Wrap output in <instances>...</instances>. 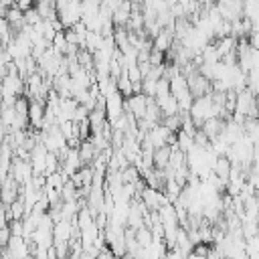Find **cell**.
Segmentation results:
<instances>
[{
    "instance_id": "cell-1",
    "label": "cell",
    "mask_w": 259,
    "mask_h": 259,
    "mask_svg": "<svg viewBox=\"0 0 259 259\" xmlns=\"http://www.w3.org/2000/svg\"><path fill=\"white\" fill-rule=\"evenodd\" d=\"M186 83H188V91L192 93V97H202V95H208L212 91V83L200 75L198 71H192L190 75H186Z\"/></svg>"
},
{
    "instance_id": "cell-2",
    "label": "cell",
    "mask_w": 259,
    "mask_h": 259,
    "mask_svg": "<svg viewBox=\"0 0 259 259\" xmlns=\"http://www.w3.org/2000/svg\"><path fill=\"white\" fill-rule=\"evenodd\" d=\"M10 255V259H30V247H28V241L20 235H10V241L6 243L4 247Z\"/></svg>"
},
{
    "instance_id": "cell-3",
    "label": "cell",
    "mask_w": 259,
    "mask_h": 259,
    "mask_svg": "<svg viewBox=\"0 0 259 259\" xmlns=\"http://www.w3.org/2000/svg\"><path fill=\"white\" fill-rule=\"evenodd\" d=\"M146 105H148V97L144 93H134L123 99V111L132 113L136 119H142L146 115Z\"/></svg>"
},
{
    "instance_id": "cell-4",
    "label": "cell",
    "mask_w": 259,
    "mask_h": 259,
    "mask_svg": "<svg viewBox=\"0 0 259 259\" xmlns=\"http://www.w3.org/2000/svg\"><path fill=\"white\" fill-rule=\"evenodd\" d=\"M140 200L144 202V206H146L148 210H158L160 206H164L166 202H170L162 190H156V188H150V186H146V188L142 190Z\"/></svg>"
},
{
    "instance_id": "cell-5",
    "label": "cell",
    "mask_w": 259,
    "mask_h": 259,
    "mask_svg": "<svg viewBox=\"0 0 259 259\" xmlns=\"http://www.w3.org/2000/svg\"><path fill=\"white\" fill-rule=\"evenodd\" d=\"M28 130H40L45 119V105L42 99H28Z\"/></svg>"
},
{
    "instance_id": "cell-6",
    "label": "cell",
    "mask_w": 259,
    "mask_h": 259,
    "mask_svg": "<svg viewBox=\"0 0 259 259\" xmlns=\"http://www.w3.org/2000/svg\"><path fill=\"white\" fill-rule=\"evenodd\" d=\"M18 196H20V184L8 174V176L2 180V184H0V202H2V204H10V202H14Z\"/></svg>"
},
{
    "instance_id": "cell-7",
    "label": "cell",
    "mask_w": 259,
    "mask_h": 259,
    "mask_svg": "<svg viewBox=\"0 0 259 259\" xmlns=\"http://www.w3.org/2000/svg\"><path fill=\"white\" fill-rule=\"evenodd\" d=\"M123 95L119 91H113L109 95H105V115H107V121L119 117L123 113Z\"/></svg>"
},
{
    "instance_id": "cell-8",
    "label": "cell",
    "mask_w": 259,
    "mask_h": 259,
    "mask_svg": "<svg viewBox=\"0 0 259 259\" xmlns=\"http://www.w3.org/2000/svg\"><path fill=\"white\" fill-rule=\"evenodd\" d=\"M174 45V30L172 28H162L154 38H152V49L166 53Z\"/></svg>"
},
{
    "instance_id": "cell-9",
    "label": "cell",
    "mask_w": 259,
    "mask_h": 259,
    "mask_svg": "<svg viewBox=\"0 0 259 259\" xmlns=\"http://www.w3.org/2000/svg\"><path fill=\"white\" fill-rule=\"evenodd\" d=\"M225 123H227V119H223V117H208V119L202 121V125H200L198 130H200L208 140H212V138H217V136L223 132Z\"/></svg>"
},
{
    "instance_id": "cell-10",
    "label": "cell",
    "mask_w": 259,
    "mask_h": 259,
    "mask_svg": "<svg viewBox=\"0 0 259 259\" xmlns=\"http://www.w3.org/2000/svg\"><path fill=\"white\" fill-rule=\"evenodd\" d=\"M229 172H231V160L227 156H217V160L212 164V174L229 184Z\"/></svg>"
},
{
    "instance_id": "cell-11",
    "label": "cell",
    "mask_w": 259,
    "mask_h": 259,
    "mask_svg": "<svg viewBox=\"0 0 259 259\" xmlns=\"http://www.w3.org/2000/svg\"><path fill=\"white\" fill-rule=\"evenodd\" d=\"M26 212H28V210H26V206H24L22 196H18L14 202L6 204V217H8V223H10V221H22Z\"/></svg>"
},
{
    "instance_id": "cell-12",
    "label": "cell",
    "mask_w": 259,
    "mask_h": 259,
    "mask_svg": "<svg viewBox=\"0 0 259 259\" xmlns=\"http://www.w3.org/2000/svg\"><path fill=\"white\" fill-rule=\"evenodd\" d=\"M156 103H158V107H160V111H162V117H164V115H174V113H178V101H176V97H174L172 93H168V95H164V97H158Z\"/></svg>"
},
{
    "instance_id": "cell-13",
    "label": "cell",
    "mask_w": 259,
    "mask_h": 259,
    "mask_svg": "<svg viewBox=\"0 0 259 259\" xmlns=\"http://www.w3.org/2000/svg\"><path fill=\"white\" fill-rule=\"evenodd\" d=\"M77 150H79V158H81L83 166H85V164H91V162L95 160V156L99 154V150L91 144V140H89V138H87V140H83V142L79 144V148H77Z\"/></svg>"
},
{
    "instance_id": "cell-14",
    "label": "cell",
    "mask_w": 259,
    "mask_h": 259,
    "mask_svg": "<svg viewBox=\"0 0 259 259\" xmlns=\"http://www.w3.org/2000/svg\"><path fill=\"white\" fill-rule=\"evenodd\" d=\"M170 154H172V146H160V148H156L154 150V168H158V170H164L166 166H168V162H170Z\"/></svg>"
},
{
    "instance_id": "cell-15",
    "label": "cell",
    "mask_w": 259,
    "mask_h": 259,
    "mask_svg": "<svg viewBox=\"0 0 259 259\" xmlns=\"http://www.w3.org/2000/svg\"><path fill=\"white\" fill-rule=\"evenodd\" d=\"M117 91H119L123 97H130V95H134V83L127 79L125 71H121V75L117 77Z\"/></svg>"
},
{
    "instance_id": "cell-16",
    "label": "cell",
    "mask_w": 259,
    "mask_h": 259,
    "mask_svg": "<svg viewBox=\"0 0 259 259\" xmlns=\"http://www.w3.org/2000/svg\"><path fill=\"white\" fill-rule=\"evenodd\" d=\"M142 178V174H140V170L134 166V164H127L123 170H121V182L123 184H134L136 180H140Z\"/></svg>"
},
{
    "instance_id": "cell-17",
    "label": "cell",
    "mask_w": 259,
    "mask_h": 259,
    "mask_svg": "<svg viewBox=\"0 0 259 259\" xmlns=\"http://www.w3.org/2000/svg\"><path fill=\"white\" fill-rule=\"evenodd\" d=\"M136 241H138L140 247H150V245L154 243V235H152V231L144 225V227H140V229L136 231Z\"/></svg>"
},
{
    "instance_id": "cell-18",
    "label": "cell",
    "mask_w": 259,
    "mask_h": 259,
    "mask_svg": "<svg viewBox=\"0 0 259 259\" xmlns=\"http://www.w3.org/2000/svg\"><path fill=\"white\" fill-rule=\"evenodd\" d=\"M61 198L63 200H77L79 196H77V186L71 182V180H67L65 184H63V188H61Z\"/></svg>"
},
{
    "instance_id": "cell-19",
    "label": "cell",
    "mask_w": 259,
    "mask_h": 259,
    "mask_svg": "<svg viewBox=\"0 0 259 259\" xmlns=\"http://www.w3.org/2000/svg\"><path fill=\"white\" fill-rule=\"evenodd\" d=\"M168 93H170V81H168L166 77H160V79L156 81V95H154V99L164 97V95H168Z\"/></svg>"
},
{
    "instance_id": "cell-20",
    "label": "cell",
    "mask_w": 259,
    "mask_h": 259,
    "mask_svg": "<svg viewBox=\"0 0 259 259\" xmlns=\"http://www.w3.org/2000/svg\"><path fill=\"white\" fill-rule=\"evenodd\" d=\"M42 18H40V14H38V10L32 6V8H28V10H24V22L28 24V26H34V24H38Z\"/></svg>"
},
{
    "instance_id": "cell-21",
    "label": "cell",
    "mask_w": 259,
    "mask_h": 259,
    "mask_svg": "<svg viewBox=\"0 0 259 259\" xmlns=\"http://www.w3.org/2000/svg\"><path fill=\"white\" fill-rule=\"evenodd\" d=\"M125 75H127V79H130L132 83H142V79H144V75H142L138 63L132 65V67H127V69H125Z\"/></svg>"
},
{
    "instance_id": "cell-22",
    "label": "cell",
    "mask_w": 259,
    "mask_h": 259,
    "mask_svg": "<svg viewBox=\"0 0 259 259\" xmlns=\"http://www.w3.org/2000/svg\"><path fill=\"white\" fill-rule=\"evenodd\" d=\"M10 235H12V233H10L8 227H2V229H0V245H2V247H6V243L10 241Z\"/></svg>"
},
{
    "instance_id": "cell-23",
    "label": "cell",
    "mask_w": 259,
    "mask_h": 259,
    "mask_svg": "<svg viewBox=\"0 0 259 259\" xmlns=\"http://www.w3.org/2000/svg\"><path fill=\"white\" fill-rule=\"evenodd\" d=\"M247 40H249V45L253 49H259V30H251L249 36H247Z\"/></svg>"
},
{
    "instance_id": "cell-24",
    "label": "cell",
    "mask_w": 259,
    "mask_h": 259,
    "mask_svg": "<svg viewBox=\"0 0 259 259\" xmlns=\"http://www.w3.org/2000/svg\"><path fill=\"white\" fill-rule=\"evenodd\" d=\"M14 6H18L24 12V10H28V8L34 6V0H14Z\"/></svg>"
},
{
    "instance_id": "cell-25",
    "label": "cell",
    "mask_w": 259,
    "mask_h": 259,
    "mask_svg": "<svg viewBox=\"0 0 259 259\" xmlns=\"http://www.w3.org/2000/svg\"><path fill=\"white\" fill-rule=\"evenodd\" d=\"M8 227V217H6V204L0 202V229Z\"/></svg>"
},
{
    "instance_id": "cell-26",
    "label": "cell",
    "mask_w": 259,
    "mask_h": 259,
    "mask_svg": "<svg viewBox=\"0 0 259 259\" xmlns=\"http://www.w3.org/2000/svg\"><path fill=\"white\" fill-rule=\"evenodd\" d=\"M176 2H180V4H186V2H188V0H176Z\"/></svg>"
},
{
    "instance_id": "cell-27",
    "label": "cell",
    "mask_w": 259,
    "mask_h": 259,
    "mask_svg": "<svg viewBox=\"0 0 259 259\" xmlns=\"http://www.w3.org/2000/svg\"><path fill=\"white\" fill-rule=\"evenodd\" d=\"M257 111H259V99H257Z\"/></svg>"
}]
</instances>
